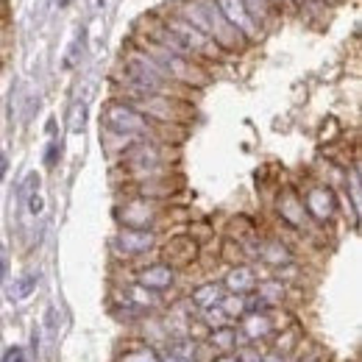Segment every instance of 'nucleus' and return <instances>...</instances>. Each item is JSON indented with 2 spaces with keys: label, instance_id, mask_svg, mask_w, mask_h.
<instances>
[{
  "label": "nucleus",
  "instance_id": "f257e3e1",
  "mask_svg": "<svg viewBox=\"0 0 362 362\" xmlns=\"http://www.w3.org/2000/svg\"><path fill=\"white\" fill-rule=\"evenodd\" d=\"M179 162V148L159 139H139L129 151L120 153V170L126 181H142L162 173H173Z\"/></svg>",
  "mask_w": 362,
  "mask_h": 362
},
{
  "label": "nucleus",
  "instance_id": "f03ea898",
  "mask_svg": "<svg viewBox=\"0 0 362 362\" xmlns=\"http://www.w3.org/2000/svg\"><path fill=\"white\" fill-rule=\"evenodd\" d=\"M139 50L151 59V62H156L179 87L184 90H204L206 84H209V73H206V67L204 64H198V62H192V59H184L179 53H173V50H168V47L156 45V42H151V40H142L139 42Z\"/></svg>",
  "mask_w": 362,
  "mask_h": 362
},
{
  "label": "nucleus",
  "instance_id": "7ed1b4c3",
  "mask_svg": "<svg viewBox=\"0 0 362 362\" xmlns=\"http://www.w3.org/2000/svg\"><path fill=\"white\" fill-rule=\"evenodd\" d=\"M115 218L123 228H148V231H162V226L170 221V204L148 201L126 195V201L117 204Z\"/></svg>",
  "mask_w": 362,
  "mask_h": 362
},
{
  "label": "nucleus",
  "instance_id": "20e7f679",
  "mask_svg": "<svg viewBox=\"0 0 362 362\" xmlns=\"http://www.w3.org/2000/svg\"><path fill=\"white\" fill-rule=\"evenodd\" d=\"M298 192H301V201H304V209H307L310 223L329 226V223L337 218V212H340V198H337V192H334L332 184H326V181H313V184H307V187L298 189Z\"/></svg>",
  "mask_w": 362,
  "mask_h": 362
},
{
  "label": "nucleus",
  "instance_id": "39448f33",
  "mask_svg": "<svg viewBox=\"0 0 362 362\" xmlns=\"http://www.w3.org/2000/svg\"><path fill=\"white\" fill-rule=\"evenodd\" d=\"M159 245H162V231H148V228L120 226L112 240V251L117 254V259H126V262L159 251Z\"/></svg>",
  "mask_w": 362,
  "mask_h": 362
},
{
  "label": "nucleus",
  "instance_id": "423d86ee",
  "mask_svg": "<svg viewBox=\"0 0 362 362\" xmlns=\"http://www.w3.org/2000/svg\"><path fill=\"white\" fill-rule=\"evenodd\" d=\"M126 189L134 198L170 204V198H176L184 189V176H181L179 170H173V173H162V176H151V179L142 181H126Z\"/></svg>",
  "mask_w": 362,
  "mask_h": 362
},
{
  "label": "nucleus",
  "instance_id": "0eeeda50",
  "mask_svg": "<svg viewBox=\"0 0 362 362\" xmlns=\"http://www.w3.org/2000/svg\"><path fill=\"white\" fill-rule=\"evenodd\" d=\"M201 257V243H195L189 234H176V237H162L159 245V259L165 265H170L173 271H187L189 265H195Z\"/></svg>",
  "mask_w": 362,
  "mask_h": 362
},
{
  "label": "nucleus",
  "instance_id": "6e6552de",
  "mask_svg": "<svg viewBox=\"0 0 362 362\" xmlns=\"http://www.w3.org/2000/svg\"><path fill=\"white\" fill-rule=\"evenodd\" d=\"M276 218L293 231H304L310 226V218H307V209H304V201H301V192L296 187H281L279 195H276Z\"/></svg>",
  "mask_w": 362,
  "mask_h": 362
},
{
  "label": "nucleus",
  "instance_id": "1a4fd4ad",
  "mask_svg": "<svg viewBox=\"0 0 362 362\" xmlns=\"http://www.w3.org/2000/svg\"><path fill=\"white\" fill-rule=\"evenodd\" d=\"M132 281H136L139 287L151 290V293H168L170 287H176L179 281V271H173L170 265H165L162 259H153V262H142L134 271Z\"/></svg>",
  "mask_w": 362,
  "mask_h": 362
},
{
  "label": "nucleus",
  "instance_id": "9d476101",
  "mask_svg": "<svg viewBox=\"0 0 362 362\" xmlns=\"http://www.w3.org/2000/svg\"><path fill=\"white\" fill-rule=\"evenodd\" d=\"M240 340L243 346H262L265 340H271L276 332V317L268 310H251L240 317Z\"/></svg>",
  "mask_w": 362,
  "mask_h": 362
},
{
  "label": "nucleus",
  "instance_id": "9b49d317",
  "mask_svg": "<svg viewBox=\"0 0 362 362\" xmlns=\"http://www.w3.org/2000/svg\"><path fill=\"white\" fill-rule=\"evenodd\" d=\"M254 251H257L254 257L262 265L273 268V271H281L287 265H296V254H293V248L281 237H259L257 245H254Z\"/></svg>",
  "mask_w": 362,
  "mask_h": 362
},
{
  "label": "nucleus",
  "instance_id": "f8f14e48",
  "mask_svg": "<svg viewBox=\"0 0 362 362\" xmlns=\"http://www.w3.org/2000/svg\"><path fill=\"white\" fill-rule=\"evenodd\" d=\"M223 290L226 293H234V296H251L259 284V276H257V268L243 262V265H231L226 271V276L221 279Z\"/></svg>",
  "mask_w": 362,
  "mask_h": 362
},
{
  "label": "nucleus",
  "instance_id": "ddd939ff",
  "mask_svg": "<svg viewBox=\"0 0 362 362\" xmlns=\"http://www.w3.org/2000/svg\"><path fill=\"white\" fill-rule=\"evenodd\" d=\"M287 281H279L276 276L273 279H259L257 290H254V298L259 304V310H268V313H276L281 307H287Z\"/></svg>",
  "mask_w": 362,
  "mask_h": 362
},
{
  "label": "nucleus",
  "instance_id": "4468645a",
  "mask_svg": "<svg viewBox=\"0 0 362 362\" xmlns=\"http://www.w3.org/2000/svg\"><path fill=\"white\" fill-rule=\"evenodd\" d=\"M273 349L276 354H281L287 362H293L298 354H301V349H304V332L296 326V323H287V326H279L276 332H273Z\"/></svg>",
  "mask_w": 362,
  "mask_h": 362
},
{
  "label": "nucleus",
  "instance_id": "2eb2a0df",
  "mask_svg": "<svg viewBox=\"0 0 362 362\" xmlns=\"http://www.w3.org/2000/svg\"><path fill=\"white\" fill-rule=\"evenodd\" d=\"M223 284H221V279H206V281H201V284H195L192 290H189V296H187V301H189V307L195 310V313H204V310H209V307H218L221 304V298H223Z\"/></svg>",
  "mask_w": 362,
  "mask_h": 362
},
{
  "label": "nucleus",
  "instance_id": "dca6fc26",
  "mask_svg": "<svg viewBox=\"0 0 362 362\" xmlns=\"http://www.w3.org/2000/svg\"><path fill=\"white\" fill-rule=\"evenodd\" d=\"M215 6L221 8V14L226 17L228 23H231V25H234V28H237L248 42H254V40L262 34V31L248 20V14H245V8L240 6V0H215Z\"/></svg>",
  "mask_w": 362,
  "mask_h": 362
},
{
  "label": "nucleus",
  "instance_id": "f3484780",
  "mask_svg": "<svg viewBox=\"0 0 362 362\" xmlns=\"http://www.w3.org/2000/svg\"><path fill=\"white\" fill-rule=\"evenodd\" d=\"M126 301H132L136 310H142L145 315H156L165 304H162V296L159 293H151V290H145V287H139L136 281H126L120 290H117Z\"/></svg>",
  "mask_w": 362,
  "mask_h": 362
},
{
  "label": "nucleus",
  "instance_id": "a211bd4d",
  "mask_svg": "<svg viewBox=\"0 0 362 362\" xmlns=\"http://www.w3.org/2000/svg\"><path fill=\"white\" fill-rule=\"evenodd\" d=\"M204 346H206L212 354H234V351L243 346V340H240L237 326L228 323V326H221V329L209 332L206 340H204Z\"/></svg>",
  "mask_w": 362,
  "mask_h": 362
},
{
  "label": "nucleus",
  "instance_id": "6ab92c4d",
  "mask_svg": "<svg viewBox=\"0 0 362 362\" xmlns=\"http://www.w3.org/2000/svg\"><path fill=\"white\" fill-rule=\"evenodd\" d=\"M240 6L245 8L248 20H251V23H254L259 31L268 25V20H271V14H273L271 0H240Z\"/></svg>",
  "mask_w": 362,
  "mask_h": 362
},
{
  "label": "nucleus",
  "instance_id": "aec40b11",
  "mask_svg": "<svg viewBox=\"0 0 362 362\" xmlns=\"http://www.w3.org/2000/svg\"><path fill=\"white\" fill-rule=\"evenodd\" d=\"M117 362H159V349H153V346L136 340L134 346H126V349L120 351Z\"/></svg>",
  "mask_w": 362,
  "mask_h": 362
},
{
  "label": "nucleus",
  "instance_id": "412c9836",
  "mask_svg": "<svg viewBox=\"0 0 362 362\" xmlns=\"http://www.w3.org/2000/svg\"><path fill=\"white\" fill-rule=\"evenodd\" d=\"M221 310H223V315L228 317V323L231 320H240V317L245 315L248 310H251V298L248 296H234V293H223V298H221V304H218Z\"/></svg>",
  "mask_w": 362,
  "mask_h": 362
},
{
  "label": "nucleus",
  "instance_id": "4be33fe9",
  "mask_svg": "<svg viewBox=\"0 0 362 362\" xmlns=\"http://www.w3.org/2000/svg\"><path fill=\"white\" fill-rule=\"evenodd\" d=\"M198 320L204 323V329H206V332H215V329H221V326H228V317L223 315V310H221V307H209V310L198 313Z\"/></svg>",
  "mask_w": 362,
  "mask_h": 362
},
{
  "label": "nucleus",
  "instance_id": "5701e85b",
  "mask_svg": "<svg viewBox=\"0 0 362 362\" xmlns=\"http://www.w3.org/2000/svg\"><path fill=\"white\" fill-rule=\"evenodd\" d=\"M234 354H237V362H262L265 349H259V346H240Z\"/></svg>",
  "mask_w": 362,
  "mask_h": 362
},
{
  "label": "nucleus",
  "instance_id": "b1692460",
  "mask_svg": "<svg viewBox=\"0 0 362 362\" xmlns=\"http://www.w3.org/2000/svg\"><path fill=\"white\" fill-rule=\"evenodd\" d=\"M34 290V276H25L17 281V287H11V298H25Z\"/></svg>",
  "mask_w": 362,
  "mask_h": 362
},
{
  "label": "nucleus",
  "instance_id": "393cba45",
  "mask_svg": "<svg viewBox=\"0 0 362 362\" xmlns=\"http://www.w3.org/2000/svg\"><path fill=\"white\" fill-rule=\"evenodd\" d=\"M351 204H354V212L360 209V168L354 165L351 168Z\"/></svg>",
  "mask_w": 362,
  "mask_h": 362
},
{
  "label": "nucleus",
  "instance_id": "a878e982",
  "mask_svg": "<svg viewBox=\"0 0 362 362\" xmlns=\"http://www.w3.org/2000/svg\"><path fill=\"white\" fill-rule=\"evenodd\" d=\"M293 362H329L326 360V354H323V351H304V354H298V357H296V360Z\"/></svg>",
  "mask_w": 362,
  "mask_h": 362
},
{
  "label": "nucleus",
  "instance_id": "bb28decb",
  "mask_svg": "<svg viewBox=\"0 0 362 362\" xmlns=\"http://www.w3.org/2000/svg\"><path fill=\"white\" fill-rule=\"evenodd\" d=\"M0 362H25V354L20 351V349H8L6 354H3V360Z\"/></svg>",
  "mask_w": 362,
  "mask_h": 362
},
{
  "label": "nucleus",
  "instance_id": "cd10ccee",
  "mask_svg": "<svg viewBox=\"0 0 362 362\" xmlns=\"http://www.w3.org/2000/svg\"><path fill=\"white\" fill-rule=\"evenodd\" d=\"M262 362H287V360H284L281 354H276V351H268V349H265V354H262Z\"/></svg>",
  "mask_w": 362,
  "mask_h": 362
},
{
  "label": "nucleus",
  "instance_id": "c85d7f7f",
  "mask_svg": "<svg viewBox=\"0 0 362 362\" xmlns=\"http://www.w3.org/2000/svg\"><path fill=\"white\" fill-rule=\"evenodd\" d=\"M209 362H237V354H215Z\"/></svg>",
  "mask_w": 362,
  "mask_h": 362
},
{
  "label": "nucleus",
  "instance_id": "c756f323",
  "mask_svg": "<svg viewBox=\"0 0 362 362\" xmlns=\"http://www.w3.org/2000/svg\"><path fill=\"white\" fill-rule=\"evenodd\" d=\"M3 173H6V156L0 153V179H3Z\"/></svg>",
  "mask_w": 362,
  "mask_h": 362
},
{
  "label": "nucleus",
  "instance_id": "7c9ffc66",
  "mask_svg": "<svg viewBox=\"0 0 362 362\" xmlns=\"http://www.w3.org/2000/svg\"><path fill=\"white\" fill-rule=\"evenodd\" d=\"M6 8H8V0H0V17L6 14Z\"/></svg>",
  "mask_w": 362,
  "mask_h": 362
},
{
  "label": "nucleus",
  "instance_id": "2f4dec72",
  "mask_svg": "<svg viewBox=\"0 0 362 362\" xmlns=\"http://www.w3.org/2000/svg\"><path fill=\"white\" fill-rule=\"evenodd\" d=\"M70 3H73V0H59V8H67Z\"/></svg>",
  "mask_w": 362,
  "mask_h": 362
},
{
  "label": "nucleus",
  "instance_id": "473e14b6",
  "mask_svg": "<svg viewBox=\"0 0 362 362\" xmlns=\"http://www.w3.org/2000/svg\"><path fill=\"white\" fill-rule=\"evenodd\" d=\"M271 3H273V6H276V3H287V0H271Z\"/></svg>",
  "mask_w": 362,
  "mask_h": 362
},
{
  "label": "nucleus",
  "instance_id": "72a5a7b5",
  "mask_svg": "<svg viewBox=\"0 0 362 362\" xmlns=\"http://www.w3.org/2000/svg\"><path fill=\"white\" fill-rule=\"evenodd\" d=\"M189 362H198V360H189Z\"/></svg>",
  "mask_w": 362,
  "mask_h": 362
}]
</instances>
